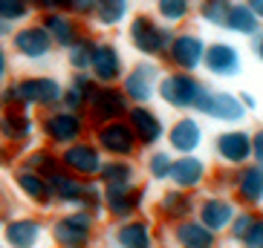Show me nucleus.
Masks as SVG:
<instances>
[{"label": "nucleus", "mask_w": 263, "mask_h": 248, "mask_svg": "<svg viewBox=\"0 0 263 248\" xmlns=\"http://www.w3.org/2000/svg\"><path fill=\"white\" fill-rule=\"evenodd\" d=\"M205 93H209V84H202L197 72H179V70H171L168 75H162L159 87H156V95L179 113H191V110L197 113Z\"/></svg>", "instance_id": "f257e3e1"}, {"label": "nucleus", "mask_w": 263, "mask_h": 248, "mask_svg": "<svg viewBox=\"0 0 263 248\" xmlns=\"http://www.w3.org/2000/svg\"><path fill=\"white\" fill-rule=\"evenodd\" d=\"M127 38H130L133 49L139 55L147 58H162L171 47V38H174V29L168 24H162L159 17L151 15H136L127 26Z\"/></svg>", "instance_id": "f03ea898"}, {"label": "nucleus", "mask_w": 263, "mask_h": 248, "mask_svg": "<svg viewBox=\"0 0 263 248\" xmlns=\"http://www.w3.org/2000/svg\"><path fill=\"white\" fill-rule=\"evenodd\" d=\"M211 150H214V159L220 164L237 171V168L252 162V130H246V127L220 130L211 141Z\"/></svg>", "instance_id": "7ed1b4c3"}, {"label": "nucleus", "mask_w": 263, "mask_h": 248, "mask_svg": "<svg viewBox=\"0 0 263 248\" xmlns=\"http://www.w3.org/2000/svg\"><path fill=\"white\" fill-rule=\"evenodd\" d=\"M205 47H209V44H205L197 32H174L171 47H168V52H165L162 58H165V64H168L171 70L197 72V70H202Z\"/></svg>", "instance_id": "20e7f679"}, {"label": "nucleus", "mask_w": 263, "mask_h": 248, "mask_svg": "<svg viewBox=\"0 0 263 248\" xmlns=\"http://www.w3.org/2000/svg\"><path fill=\"white\" fill-rule=\"evenodd\" d=\"M96 144L101 153H110L113 159H130L139 150L136 133H133L127 118H116V121H104L96 130Z\"/></svg>", "instance_id": "39448f33"}, {"label": "nucleus", "mask_w": 263, "mask_h": 248, "mask_svg": "<svg viewBox=\"0 0 263 248\" xmlns=\"http://www.w3.org/2000/svg\"><path fill=\"white\" fill-rule=\"evenodd\" d=\"M237 211H240V205L234 202L232 194L211 191L209 196L197 199V214H194V217L200 219L202 225H209L214 234H220V237H223V234L229 231L232 219L237 217Z\"/></svg>", "instance_id": "423d86ee"}, {"label": "nucleus", "mask_w": 263, "mask_h": 248, "mask_svg": "<svg viewBox=\"0 0 263 248\" xmlns=\"http://www.w3.org/2000/svg\"><path fill=\"white\" fill-rule=\"evenodd\" d=\"M197 113L209 116L211 121L229 124V127H240V124L246 121V116H249V110L243 107L240 95L226 93V90H211V87H209V93H205V98L200 101Z\"/></svg>", "instance_id": "0eeeda50"}, {"label": "nucleus", "mask_w": 263, "mask_h": 248, "mask_svg": "<svg viewBox=\"0 0 263 248\" xmlns=\"http://www.w3.org/2000/svg\"><path fill=\"white\" fill-rule=\"evenodd\" d=\"M130 98L124 95L122 87L116 84H99V90L93 93V98H90V116L96 118L99 124L104 121H116V118H127V113H130Z\"/></svg>", "instance_id": "6e6552de"}, {"label": "nucleus", "mask_w": 263, "mask_h": 248, "mask_svg": "<svg viewBox=\"0 0 263 248\" xmlns=\"http://www.w3.org/2000/svg\"><path fill=\"white\" fill-rule=\"evenodd\" d=\"M145 188L139 185H107L104 188V208L113 219L124 222V219L139 217V211L145 208Z\"/></svg>", "instance_id": "1a4fd4ad"}, {"label": "nucleus", "mask_w": 263, "mask_h": 248, "mask_svg": "<svg viewBox=\"0 0 263 248\" xmlns=\"http://www.w3.org/2000/svg\"><path fill=\"white\" fill-rule=\"evenodd\" d=\"M93 222L96 217L90 211H76L70 217H61L52 228V237L61 248H87L93 240Z\"/></svg>", "instance_id": "9d476101"}, {"label": "nucleus", "mask_w": 263, "mask_h": 248, "mask_svg": "<svg viewBox=\"0 0 263 248\" xmlns=\"http://www.w3.org/2000/svg\"><path fill=\"white\" fill-rule=\"evenodd\" d=\"M232 196L240 208H252V211L263 208V164L249 162L234 171Z\"/></svg>", "instance_id": "9b49d317"}, {"label": "nucleus", "mask_w": 263, "mask_h": 248, "mask_svg": "<svg viewBox=\"0 0 263 248\" xmlns=\"http://www.w3.org/2000/svg\"><path fill=\"white\" fill-rule=\"evenodd\" d=\"M202 70H209L214 78H237L243 72V52L229 40H211L205 47Z\"/></svg>", "instance_id": "f8f14e48"}, {"label": "nucleus", "mask_w": 263, "mask_h": 248, "mask_svg": "<svg viewBox=\"0 0 263 248\" xmlns=\"http://www.w3.org/2000/svg\"><path fill=\"white\" fill-rule=\"evenodd\" d=\"M159 67L154 61H139L130 72H124L122 90L124 95L130 98V104H147V101L156 95V87H159Z\"/></svg>", "instance_id": "ddd939ff"}, {"label": "nucleus", "mask_w": 263, "mask_h": 248, "mask_svg": "<svg viewBox=\"0 0 263 248\" xmlns=\"http://www.w3.org/2000/svg\"><path fill=\"white\" fill-rule=\"evenodd\" d=\"M211 176V168L209 162L197 153H182L174 159V168H171V185L179 188V191H200Z\"/></svg>", "instance_id": "4468645a"}, {"label": "nucleus", "mask_w": 263, "mask_h": 248, "mask_svg": "<svg viewBox=\"0 0 263 248\" xmlns=\"http://www.w3.org/2000/svg\"><path fill=\"white\" fill-rule=\"evenodd\" d=\"M165 141H168V150H174V153H179V156L197 153V150L202 148V141H205V130H202V124L197 116L182 113V116L168 127Z\"/></svg>", "instance_id": "2eb2a0df"}, {"label": "nucleus", "mask_w": 263, "mask_h": 248, "mask_svg": "<svg viewBox=\"0 0 263 248\" xmlns=\"http://www.w3.org/2000/svg\"><path fill=\"white\" fill-rule=\"evenodd\" d=\"M127 121H130L133 133H136L139 148H156L165 139V133H168L162 116L156 110H151L147 104H133L130 113H127Z\"/></svg>", "instance_id": "dca6fc26"}, {"label": "nucleus", "mask_w": 263, "mask_h": 248, "mask_svg": "<svg viewBox=\"0 0 263 248\" xmlns=\"http://www.w3.org/2000/svg\"><path fill=\"white\" fill-rule=\"evenodd\" d=\"M61 164H64V168H67L70 173H76V176L93 179V176H99V171H101V164H104V159H101L99 144L72 141V144H67V150H64Z\"/></svg>", "instance_id": "f3484780"}, {"label": "nucleus", "mask_w": 263, "mask_h": 248, "mask_svg": "<svg viewBox=\"0 0 263 248\" xmlns=\"http://www.w3.org/2000/svg\"><path fill=\"white\" fill-rule=\"evenodd\" d=\"M171 242L174 248H220V234H214L209 225L191 217L171 225Z\"/></svg>", "instance_id": "a211bd4d"}, {"label": "nucleus", "mask_w": 263, "mask_h": 248, "mask_svg": "<svg viewBox=\"0 0 263 248\" xmlns=\"http://www.w3.org/2000/svg\"><path fill=\"white\" fill-rule=\"evenodd\" d=\"M156 214H159V219L168 222V225L191 219L194 214H197V196H194L191 191H179V188L171 185L168 191L159 196V202H156Z\"/></svg>", "instance_id": "6ab92c4d"}, {"label": "nucleus", "mask_w": 263, "mask_h": 248, "mask_svg": "<svg viewBox=\"0 0 263 248\" xmlns=\"http://www.w3.org/2000/svg\"><path fill=\"white\" fill-rule=\"evenodd\" d=\"M90 70H93V78L99 84H116V81H122L124 78V58L116 49V44H110V40L96 44Z\"/></svg>", "instance_id": "aec40b11"}, {"label": "nucleus", "mask_w": 263, "mask_h": 248, "mask_svg": "<svg viewBox=\"0 0 263 248\" xmlns=\"http://www.w3.org/2000/svg\"><path fill=\"white\" fill-rule=\"evenodd\" d=\"M113 245L116 248H156L154 225L142 217L124 219V222L116 225V231H113Z\"/></svg>", "instance_id": "412c9836"}, {"label": "nucleus", "mask_w": 263, "mask_h": 248, "mask_svg": "<svg viewBox=\"0 0 263 248\" xmlns=\"http://www.w3.org/2000/svg\"><path fill=\"white\" fill-rule=\"evenodd\" d=\"M47 133H49V139L58 141V144H72V141L81 139L84 121H81L78 113L64 110V113H55V116L47 118Z\"/></svg>", "instance_id": "4be33fe9"}, {"label": "nucleus", "mask_w": 263, "mask_h": 248, "mask_svg": "<svg viewBox=\"0 0 263 248\" xmlns=\"http://www.w3.org/2000/svg\"><path fill=\"white\" fill-rule=\"evenodd\" d=\"M223 29L234 32V35H243V38H255L263 32V20L249 9L246 0H234L232 9H229V17H226Z\"/></svg>", "instance_id": "5701e85b"}, {"label": "nucleus", "mask_w": 263, "mask_h": 248, "mask_svg": "<svg viewBox=\"0 0 263 248\" xmlns=\"http://www.w3.org/2000/svg\"><path fill=\"white\" fill-rule=\"evenodd\" d=\"M12 95H17L24 104H55L64 93L52 78H32V81H24Z\"/></svg>", "instance_id": "b1692460"}, {"label": "nucleus", "mask_w": 263, "mask_h": 248, "mask_svg": "<svg viewBox=\"0 0 263 248\" xmlns=\"http://www.w3.org/2000/svg\"><path fill=\"white\" fill-rule=\"evenodd\" d=\"M49 179V188H52V196L61 202H72V205H81V199H84V188L87 182L81 176H70V173L64 171H55Z\"/></svg>", "instance_id": "393cba45"}, {"label": "nucleus", "mask_w": 263, "mask_h": 248, "mask_svg": "<svg viewBox=\"0 0 263 248\" xmlns=\"http://www.w3.org/2000/svg\"><path fill=\"white\" fill-rule=\"evenodd\" d=\"M96 90H99V81H96L93 75H78L76 81L70 84V90H67L61 98H64V104H67L72 113H78V110L90 107V98H93Z\"/></svg>", "instance_id": "a878e982"}, {"label": "nucleus", "mask_w": 263, "mask_h": 248, "mask_svg": "<svg viewBox=\"0 0 263 248\" xmlns=\"http://www.w3.org/2000/svg\"><path fill=\"white\" fill-rule=\"evenodd\" d=\"M101 185H136V164L130 159H110L99 171Z\"/></svg>", "instance_id": "bb28decb"}, {"label": "nucleus", "mask_w": 263, "mask_h": 248, "mask_svg": "<svg viewBox=\"0 0 263 248\" xmlns=\"http://www.w3.org/2000/svg\"><path fill=\"white\" fill-rule=\"evenodd\" d=\"M44 29L49 32V38H55L61 47H72L81 35H78V26L70 15H47L44 20Z\"/></svg>", "instance_id": "cd10ccee"}, {"label": "nucleus", "mask_w": 263, "mask_h": 248, "mask_svg": "<svg viewBox=\"0 0 263 248\" xmlns=\"http://www.w3.org/2000/svg\"><path fill=\"white\" fill-rule=\"evenodd\" d=\"M194 12V0H156V15L168 26L185 24Z\"/></svg>", "instance_id": "c85d7f7f"}, {"label": "nucleus", "mask_w": 263, "mask_h": 248, "mask_svg": "<svg viewBox=\"0 0 263 248\" xmlns=\"http://www.w3.org/2000/svg\"><path fill=\"white\" fill-rule=\"evenodd\" d=\"M130 12V0H96V20L101 26H116L122 24Z\"/></svg>", "instance_id": "c756f323"}, {"label": "nucleus", "mask_w": 263, "mask_h": 248, "mask_svg": "<svg viewBox=\"0 0 263 248\" xmlns=\"http://www.w3.org/2000/svg\"><path fill=\"white\" fill-rule=\"evenodd\" d=\"M17 49L29 58H44L49 52V32L47 29H26L17 35Z\"/></svg>", "instance_id": "7c9ffc66"}, {"label": "nucleus", "mask_w": 263, "mask_h": 248, "mask_svg": "<svg viewBox=\"0 0 263 248\" xmlns=\"http://www.w3.org/2000/svg\"><path fill=\"white\" fill-rule=\"evenodd\" d=\"M41 237V225L32 222V219H21V222H12L6 228V240L15 248H32Z\"/></svg>", "instance_id": "2f4dec72"}, {"label": "nucleus", "mask_w": 263, "mask_h": 248, "mask_svg": "<svg viewBox=\"0 0 263 248\" xmlns=\"http://www.w3.org/2000/svg\"><path fill=\"white\" fill-rule=\"evenodd\" d=\"M232 3H234V0H200V3H197V15H200L202 24L220 26V29H223Z\"/></svg>", "instance_id": "473e14b6"}, {"label": "nucleus", "mask_w": 263, "mask_h": 248, "mask_svg": "<svg viewBox=\"0 0 263 248\" xmlns=\"http://www.w3.org/2000/svg\"><path fill=\"white\" fill-rule=\"evenodd\" d=\"M174 150H154L147 156V176L154 182H168L171 179V168H174Z\"/></svg>", "instance_id": "72a5a7b5"}, {"label": "nucleus", "mask_w": 263, "mask_h": 248, "mask_svg": "<svg viewBox=\"0 0 263 248\" xmlns=\"http://www.w3.org/2000/svg\"><path fill=\"white\" fill-rule=\"evenodd\" d=\"M17 185L24 188V191L32 196V199H38V202H47L49 196H52V188H49V179H47V176H41V173L24 171L21 176H17Z\"/></svg>", "instance_id": "f704fd0d"}, {"label": "nucleus", "mask_w": 263, "mask_h": 248, "mask_svg": "<svg viewBox=\"0 0 263 248\" xmlns=\"http://www.w3.org/2000/svg\"><path fill=\"white\" fill-rule=\"evenodd\" d=\"M257 214L260 211H252V208H240L237 211V217L232 219V225H229V231H226V237H229V242H234L237 245L240 240H243V234L252 228V222L257 219Z\"/></svg>", "instance_id": "c9c22d12"}, {"label": "nucleus", "mask_w": 263, "mask_h": 248, "mask_svg": "<svg viewBox=\"0 0 263 248\" xmlns=\"http://www.w3.org/2000/svg\"><path fill=\"white\" fill-rule=\"evenodd\" d=\"M93 49H96V44L90 38H78L70 47L72 67H76V70H90V64H93Z\"/></svg>", "instance_id": "e433bc0d"}, {"label": "nucleus", "mask_w": 263, "mask_h": 248, "mask_svg": "<svg viewBox=\"0 0 263 248\" xmlns=\"http://www.w3.org/2000/svg\"><path fill=\"white\" fill-rule=\"evenodd\" d=\"M0 130L6 133V136H12V139H26L29 136V130H32V124H29V118L26 116H21V113H12V116H6L3 121H0Z\"/></svg>", "instance_id": "4c0bfd02"}, {"label": "nucleus", "mask_w": 263, "mask_h": 248, "mask_svg": "<svg viewBox=\"0 0 263 248\" xmlns=\"http://www.w3.org/2000/svg\"><path fill=\"white\" fill-rule=\"evenodd\" d=\"M209 182H211V188L214 191H220V194H232V185H234V168H220V171H214L209 176Z\"/></svg>", "instance_id": "58836bf2"}, {"label": "nucleus", "mask_w": 263, "mask_h": 248, "mask_svg": "<svg viewBox=\"0 0 263 248\" xmlns=\"http://www.w3.org/2000/svg\"><path fill=\"white\" fill-rule=\"evenodd\" d=\"M240 248H263V214H257V219L252 222L246 234H243V240L237 242Z\"/></svg>", "instance_id": "ea45409f"}, {"label": "nucleus", "mask_w": 263, "mask_h": 248, "mask_svg": "<svg viewBox=\"0 0 263 248\" xmlns=\"http://www.w3.org/2000/svg\"><path fill=\"white\" fill-rule=\"evenodd\" d=\"M21 15H26V0H0V17L15 20Z\"/></svg>", "instance_id": "a19ab883"}, {"label": "nucleus", "mask_w": 263, "mask_h": 248, "mask_svg": "<svg viewBox=\"0 0 263 248\" xmlns=\"http://www.w3.org/2000/svg\"><path fill=\"white\" fill-rule=\"evenodd\" d=\"M252 162L263 164V127L252 130Z\"/></svg>", "instance_id": "79ce46f5"}, {"label": "nucleus", "mask_w": 263, "mask_h": 248, "mask_svg": "<svg viewBox=\"0 0 263 248\" xmlns=\"http://www.w3.org/2000/svg\"><path fill=\"white\" fill-rule=\"evenodd\" d=\"M70 9L76 12V15H93L96 0H70Z\"/></svg>", "instance_id": "37998d69"}, {"label": "nucleus", "mask_w": 263, "mask_h": 248, "mask_svg": "<svg viewBox=\"0 0 263 248\" xmlns=\"http://www.w3.org/2000/svg\"><path fill=\"white\" fill-rule=\"evenodd\" d=\"M252 52H255V58H257V61L263 64V32H260V35H255V38H252Z\"/></svg>", "instance_id": "c03bdc74"}, {"label": "nucleus", "mask_w": 263, "mask_h": 248, "mask_svg": "<svg viewBox=\"0 0 263 248\" xmlns=\"http://www.w3.org/2000/svg\"><path fill=\"white\" fill-rule=\"evenodd\" d=\"M240 101H243V107H246L249 113H255L257 110V98L252 93H240Z\"/></svg>", "instance_id": "a18cd8bd"}, {"label": "nucleus", "mask_w": 263, "mask_h": 248, "mask_svg": "<svg viewBox=\"0 0 263 248\" xmlns=\"http://www.w3.org/2000/svg\"><path fill=\"white\" fill-rule=\"evenodd\" d=\"M44 9H70V0H38Z\"/></svg>", "instance_id": "49530a36"}, {"label": "nucleus", "mask_w": 263, "mask_h": 248, "mask_svg": "<svg viewBox=\"0 0 263 248\" xmlns=\"http://www.w3.org/2000/svg\"><path fill=\"white\" fill-rule=\"evenodd\" d=\"M246 3H249V9H252V12L263 20V0H246Z\"/></svg>", "instance_id": "de8ad7c7"}, {"label": "nucleus", "mask_w": 263, "mask_h": 248, "mask_svg": "<svg viewBox=\"0 0 263 248\" xmlns=\"http://www.w3.org/2000/svg\"><path fill=\"white\" fill-rule=\"evenodd\" d=\"M0 72H3V52H0Z\"/></svg>", "instance_id": "09e8293b"}]
</instances>
